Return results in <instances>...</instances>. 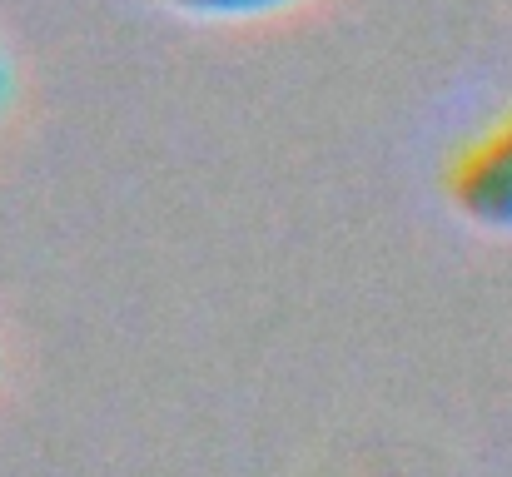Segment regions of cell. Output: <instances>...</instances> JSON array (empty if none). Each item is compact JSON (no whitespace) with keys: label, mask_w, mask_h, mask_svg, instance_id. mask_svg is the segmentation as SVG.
Here are the masks:
<instances>
[{"label":"cell","mask_w":512,"mask_h":477,"mask_svg":"<svg viewBox=\"0 0 512 477\" xmlns=\"http://www.w3.org/2000/svg\"><path fill=\"white\" fill-rule=\"evenodd\" d=\"M448 204L483 234H512V110L443 174Z\"/></svg>","instance_id":"cell-1"},{"label":"cell","mask_w":512,"mask_h":477,"mask_svg":"<svg viewBox=\"0 0 512 477\" xmlns=\"http://www.w3.org/2000/svg\"><path fill=\"white\" fill-rule=\"evenodd\" d=\"M170 10L199 15V20H259V15H279L294 10L304 0H165Z\"/></svg>","instance_id":"cell-2"},{"label":"cell","mask_w":512,"mask_h":477,"mask_svg":"<svg viewBox=\"0 0 512 477\" xmlns=\"http://www.w3.org/2000/svg\"><path fill=\"white\" fill-rule=\"evenodd\" d=\"M10 100V55L0 50V105Z\"/></svg>","instance_id":"cell-3"}]
</instances>
